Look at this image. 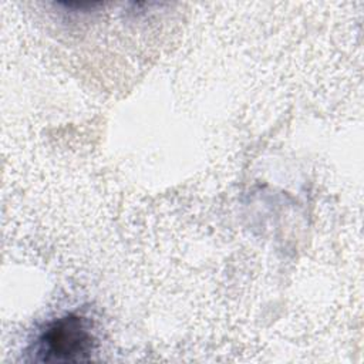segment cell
<instances>
[{
  "mask_svg": "<svg viewBox=\"0 0 364 364\" xmlns=\"http://www.w3.org/2000/svg\"><path fill=\"white\" fill-rule=\"evenodd\" d=\"M94 334L85 317L68 314L51 323L38 337L36 354L41 361H82L94 350Z\"/></svg>",
  "mask_w": 364,
  "mask_h": 364,
  "instance_id": "1",
  "label": "cell"
}]
</instances>
